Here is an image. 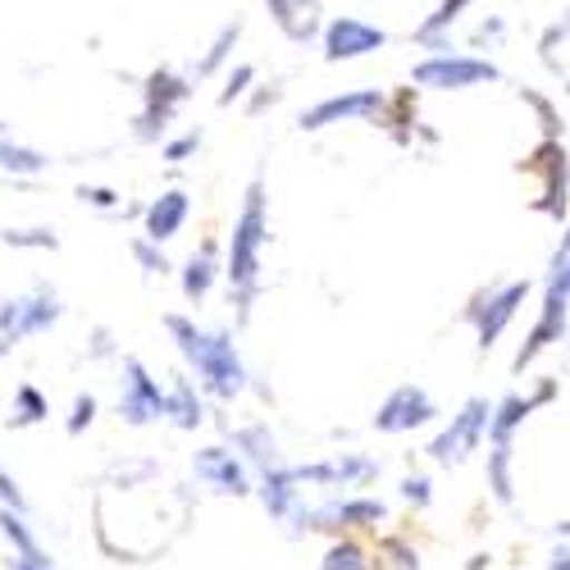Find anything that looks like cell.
<instances>
[{"label":"cell","instance_id":"cell-33","mask_svg":"<svg viewBox=\"0 0 570 570\" xmlns=\"http://www.w3.org/2000/svg\"><path fill=\"white\" fill-rule=\"evenodd\" d=\"M0 243L14 247V252H60V233L46 228V224H37V228H6V233H0Z\"/></svg>","mask_w":570,"mask_h":570},{"label":"cell","instance_id":"cell-41","mask_svg":"<svg viewBox=\"0 0 570 570\" xmlns=\"http://www.w3.org/2000/svg\"><path fill=\"white\" fill-rule=\"evenodd\" d=\"M78 202L91 206V210H101V215H119L124 210V197L115 193V187H101V183H82L78 187Z\"/></svg>","mask_w":570,"mask_h":570},{"label":"cell","instance_id":"cell-45","mask_svg":"<svg viewBox=\"0 0 570 570\" xmlns=\"http://www.w3.org/2000/svg\"><path fill=\"white\" fill-rule=\"evenodd\" d=\"M502 37H507V23H502L498 14H493V19H484L480 28H474V41H480V46H484V41H489V46H502Z\"/></svg>","mask_w":570,"mask_h":570},{"label":"cell","instance_id":"cell-14","mask_svg":"<svg viewBox=\"0 0 570 570\" xmlns=\"http://www.w3.org/2000/svg\"><path fill=\"white\" fill-rule=\"evenodd\" d=\"M193 474L197 484L219 493V498H252L256 493V474L247 470V461L237 456L228 443H206L193 452Z\"/></svg>","mask_w":570,"mask_h":570},{"label":"cell","instance_id":"cell-35","mask_svg":"<svg viewBox=\"0 0 570 570\" xmlns=\"http://www.w3.org/2000/svg\"><path fill=\"white\" fill-rule=\"evenodd\" d=\"M520 101H525L530 110H534V119H539V128H543V137H566V124H561V110L543 97V91H534V87H520Z\"/></svg>","mask_w":570,"mask_h":570},{"label":"cell","instance_id":"cell-20","mask_svg":"<svg viewBox=\"0 0 570 570\" xmlns=\"http://www.w3.org/2000/svg\"><path fill=\"white\" fill-rule=\"evenodd\" d=\"M224 278V256H219V237H202V247L183 261V269H178V288H183V297L193 302V306H202L210 293H215V283Z\"/></svg>","mask_w":570,"mask_h":570},{"label":"cell","instance_id":"cell-8","mask_svg":"<svg viewBox=\"0 0 570 570\" xmlns=\"http://www.w3.org/2000/svg\"><path fill=\"white\" fill-rule=\"evenodd\" d=\"M515 169L539 183L530 210L548 215L552 224H566L570 219V151H566V141L561 137H543Z\"/></svg>","mask_w":570,"mask_h":570},{"label":"cell","instance_id":"cell-13","mask_svg":"<svg viewBox=\"0 0 570 570\" xmlns=\"http://www.w3.org/2000/svg\"><path fill=\"white\" fill-rule=\"evenodd\" d=\"M297 484L306 489H328V493H361L379 480V461L365 452H338V456H324V461H306L293 465Z\"/></svg>","mask_w":570,"mask_h":570},{"label":"cell","instance_id":"cell-37","mask_svg":"<svg viewBox=\"0 0 570 570\" xmlns=\"http://www.w3.org/2000/svg\"><path fill=\"white\" fill-rule=\"evenodd\" d=\"M397 493H402V502L415 507V511H430V507H434V480H430V474H420V470H406V474H402Z\"/></svg>","mask_w":570,"mask_h":570},{"label":"cell","instance_id":"cell-44","mask_svg":"<svg viewBox=\"0 0 570 570\" xmlns=\"http://www.w3.org/2000/svg\"><path fill=\"white\" fill-rule=\"evenodd\" d=\"M0 507H14V511H28V493L19 489V480L14 474L0 465Z\"/></svg>","mask_w":570,"mask_h":570},{"label":"cell","instance_id":"cell-38","mask_svg":"<svg viewBox=\"0 0 570 570\" xmlns=\"http://www.w3.org/2000/svg\"><path fill=\"white\" fill-rule=\"evenodd\" d=\"M202 151V128H187V132H174L160 141V160L165 165H183V160H193Z\"/></svg>","mask_w":570,"mask_h":570},{"label":"cell","instance_id":"cell-46","mask_svg":"<svg viewBox=\"0 0 570 570\" xmlns=\"http://www.w3.org/2000/svg\"><path fill=\"white\" fill-rule=\"evenodd\" d=\"M278 101H283V91H278V87H261L256 97L247 101V115H261L265 106H278Z\"/></svg>","mask_w":570,"mask_h":570},{"label":"cell","instance_id":"cell-11","mask_svg":"<svg viewBox=\"0 0 570 570\" xmlns=\"http://www.w3.org/2000/svg\"><path fill=\"white\" fill-rule=\"evenodd\" d=\"M124 379H119V402L115 415L128 424V430H147V424L165 420V384L147 370L141 356H119Z\"/></svg>","mask_w":570,"mask_h":570},{"label":"cell","instance_id":"cell-16","mask_svg":"<svg viewBox=\"0 0 570 570\" xmlns=\"http://www.w3.org/2000/svg\"><path fill=\"white\" fill-rule=\"evenodd\" d=\"M439 420V402L430 397V389H420V384H397L384 402H379V411H374V430L379 434H415V430H424V424H434Z\"/></svg>","mask_w":570,"mask_h":570},{"label":"cell","instance_id":"cell-50","mask_svg":"<svg viewBox=\"0 0 570 570\" xmlns=\"http://www.w3.org/2000/svg\"><path fill=\"white\" fill-rule=\"evenodd\" d=\"M552 530H557V539H570V520H557Z\"/></svg>","mask_w":570,"mask_h":570},{"label":"cell","instance_id":"cell-1","mask_svg":"<svg viewBox=\"0 0 570 570\" xmlns=\"http://www.w3.org/2000/svg\"><path fill=\"white\" fill-rule=\"evenodd\" d=\"M265 247H269V187H265V174H252L243 206L233 215L228 247H224V283H228V302L237 311V324L252 320V306L261 297Z\"/></svg>","mask_w":570,"mask_h":570},{"label":"cell","instance_id":"cell-2","mask_svg":"<svg viewBox=\"0 0 570 570\" xmlns=\"http://www.w3.org/2000/svg\"><path fill=\"white\" fill-rule=\"evenodd\" d=\"M160 324L183 356V370L197 379V389L206 397L237 402L252 389V374L243 365V352H237L233 334H224V328H202L193 315H178V311H169Z\"/></svg>","mask_w":570,"mask_h":570},{"label":"cell","instance_id":"cell-43","mask_svg":"<svg viewBox=\"0 0 570 570\" xmlns=\"http://www.w3.org/2000/svg\"><path fill=\"white\" fill-rule=\"evenodd\" d=\"M87 356H91V361H119L115 334H110L106 324H97V328H91V347H87Z\"/></svg>","mask_w":570,"mask_h":570},{"label":"cell","instance_id":"cell-29","mask_svg":"<svg viewBox=\"0 0 570 570\" xmlns=\"http://www.w3.org/2000/svg\"><path fill=\"white\" fill-rule=\"evenodd\" d=\"M415 119H420V110H415V87H402V91H393V97H389L384 119H379L374 128H389L397 147H411V141H415Z\"/></svg>","mask_w":570,"mask_h":570},{"label":"cell","instance_id":"cell-30","mask_svg":"<svg viewBox=\"0 0 570 570\" xmlns=\"http://www.w3.org/2000/svg\"><path fill=\"white\" fill-rule=\"evenodd\" d=\"M46 420H51V397H46L37 384H19L6 424L10 430H37V424H46Z\"/></svg>","mask_w":570,"mask_h":570},{"label":"cell","instance_id":"cell-6","mask_svg":"<svg viewBox=\"0 0 570 570\" xmlns=\"http://www.w3.org/2000/svg\"><path fill=\"white\" fill-rule=\"evenodd\" d=\"M530 293H534V278H507V283H489V288L470 293V302L461 306V320L474 328L480 352H493L502 343V334L515 324V315L530 302Z\"/></svg>","mask_w":570,"mask_h":570},{"label":"cell","instance_id":"cell-24","mask_svg":"<svg viewBox=\"0 0 570 570\" xmlns=\"http://www.w3.org/2000/svg\"><path fill=\"white\" fill-rule=\"evenodd\" d=\"M274 28L288 37V41H311L320 37V0H265Z\"/></svg>","mask_w":570,"mask_h":570},{"label":"cell","instance_id":"cell-4","mask_svg":"<svg viewBox=\"0 0 570 570\" xmlns=\"http://www.w3.org/2000/svg\"><path fill=\"white\" fill-rule=\"evenodd\" d=\"M193 78L160 65L151 69L147 78H141V110L132 115V141H141V147H160V141L169 137L178 110L193 101Z\"/></svg>","mask_w":570,"mask_h":570},{"label":"cell","instance_id":"cell-47","mask_svg":"<svg viewBox=\"0 0 570 570\" xmlns=\"http://www.w3.org/2000/svg\"><path fill=\"white\" fill-rule=\"evenodd\" d=\"M6 570H56V566H46V561H28V557L10 552V557H6Z\"/></svg>","mask_w":570,"mask_h":570},{"label":"cell","instance_id":"cell-40","mask_svg":"<svg viewBox=\"0 0 570 570\" xmlns=\"http://www.w3.org/2000/svg\"><path fill=\"white\" fill-rule=\"evenodd\" d=\"M252 87H256V65H233V73L224 78V91H219V106L228 110L233 101H243Z\"/></svg>","mask_w":570,"mask_h":570},{"label":"cell","instance_id":"cell-9","mask_svg":"<svg viewBox=\"0 0 570 570\" xmlns=\"http://www.w3.org/2000/svg\"><path fill=\"white\" fill-rule=\"evenodd\" d=\"M484 82H502V69L489 56H465V51H430L411 69L415 91H470Z\"/></svg>","mask_w":570,"mask_h":570},{"label":"cell","instance_id":"cell-39","mask_svg":"<svg viewBox=\"0 0 570 570\" xmlns=\"http://www.w3.org/2000/svg\"><path fill=\"white\" fill-rule=\"evenodd\" d=\"M97 411H101V402L91 397V393H73V406H69V420H65V434H69V439H82L91 424H97Z\"/></svg>","mask_w":570,"mask_h":570},{"label":"cell","instance_id":"cell-18","mask_svg":"<svg viewBox=\"0 0 570 570\" xmlns=\"http://www.w3.org/2000/svg\"><path fill=\"white\" fill-rule=\"evenodd\" d=\"M165 420L174 424L178 434H197L202 424L210 420L206 393L197 389V379L187 374V370H174L169 374V384H165Z\"/></svg>","mask_w":570,"mask_h":570},{"label":"cell","instance_id":"cell-21","mask_svg":"<svg viewBox=\"0 0 570 570\" xmlns=\"http://www.w3.org/2000/svg\"><path fill=\"white\" fill-rule=\"evenodd\" d=\"M224 439H228V448L247 461V470L252 474H265L269 465H278L283 456H278V439H274V430L265 420H243V424H224Z\"/></svg>","mask_w":570,"mask_h":570},{"label":"cell","instance_id":"cell-10","mask_svg":"<svg viewBox=\"0 0 570 570\" xmlns=\"http://www.w3.org/2000/svg\"><path fill=\"white\" fill-rule=\"evenodd\" d=\"M489 415H493V402L489 397H465V406L443 424V430L430 439L424 456L434 465H465L474 452L484 448V434H489Z\"/></svg>","mask_w":570,"mask_h":570},{"label":"cell","instance_id":"cell-31","mask_svg":"<svg viewBox=\"0 0 570 570\" xmlns=\"http://www.w3.org/2000/svg\"><path fill=\"white\" fill-rule=\"evenodd\" d=\"M370 566L374 570H424L420 566V552L406 534H379L374 548H370Z\"/></svg>","mask_w":570,"mask_h":570},{"label":"cell","instance_id":"cell-22","mask_svg":"<svg viewBox=\"0 0 570 570\" xmlns=\"http://www.w3.org/2000/svg\"><path fill=\"white\" fill-rule=\"evenodd\" d=\"M187 215H193V197H187L183 187H165L160 197L141 206V233H147L151 243H169V237L183 233Z\"/></svg>","mask_w":570,"mask_h":570},{"label":"cell","instance_id":"cell-32","mask_svg":"<svg viewBox=\"0 0 570 570\" xmlns=\"http://www.w3.org/2000/svg\"><path fill=\"white\" fill-rule=\"evenodd\" d=\"M320 570H374V566H370V548H365L356 534H338L334 543L324 548Z\"/></svg>","mask_w":570,"mask_h":570},{"label":"cell","instance_id":"cell-5","mask_svg":"<svg viewBox=\"0 0 570 570\" xmlns=\"http://www.w3.org/2000/svg\"><path fill=\"white\" fill-rule=\"evenodd\" d=\"M570 328V256L561 265H548V278H543V306H539V320L534 328L520 343L515 361H511V374H525L543 352H552Z\"/></svg>","mask_w":570,"mask_h":570},{"label":"cell","instance_id":"cell-23","mask_svg":"<svg viewBox=\"0 0 570 570\" xmlns=\"http://www.w3.org/2000/svg\"><path fill=\"white\" fill-rule=\"evenodd\" d=\"M470 6H474V0H439L434 14L415 28L411 41L420 46V51H452V28L470 14Z\"/></svg>","mask_w":570,"mask_h":570},{"label":"cell","instance_id":"cell-15","mask_svg":"<svg viewBox=\"0 0 570 570\" xmlns=\"http://www.w3.org/2000/svg\"><path fill=\"white\" fill-rule=\"evenodd\" d=\"M557 397H561V379H552V374H543L530 393H502V397L493 402L489 434H484V439H489V443H515V434L525 430V420H530L534 411L552 406Z\"/></svg>","mask_w":570,"mask_h":570},{"label":"cell","instance_id":"cell-25","mask_svg":"<svg viewBox=\"0 0 570 570\" xmlns=\"http://www.w3.org/2000/svg\"><path fill=\"white\" fill-rule=\"evenodd\" d=\"M0 539L10 543V552H19V557H28V561H46V566H56L51 561V552L41 548V539H37V530H32V520H28V511H14V507H0Z\"/></svg>","mask_w":570,"mask_h":570},{"label":"cell","instance_id":"cell-49","mask_svg":"<svg viewBox=\"0 0 570 570\" xmlns=\"http://www.w3.org/2000/svg\"><path fill=\"white\" fill-rule=\"evenodd\" d=\"M489 566H493V557H489V552H474V557H470V566H465V570H489Z\"/></svg>","mask_w":570,"mask_h":570},{"label":"cell","instance_id":"cell-51","mask_svg":"<svg viewBox=\"0 0 570 570\" xmlns=\"http://www.w3.org/2000/svg\"><path fill=\"white\" fill-rule=\"evenodd\" d=\"M6 132H10V124H6V119H0V137H6Z\"/></svg>","mask_w":570,"mask_h":570},{"label":"cell","instance_id":"cell-28","mask_svg":"<svg viewBox=\"0 0 570 570\" xmlns=\"http://www.w3.org/2000/svg\"><path fill=\"white\" fill-rule=\"evenodd\" d=\"M46 169H51V156L28 147V141H14L10 132L0 137V174L6 178H41Z\"/></svg>","mask_w":570,"mask_h":570},{"label":"cell","instance_id":"cell-52","mask_svg":"<svg viewBox=\"0 0 570 570\" xmlns=\"http://www.w3.org/2000/svg\"><path fill=\"white\" fill-rule=\"evenodd\" d=\"M566 97H570V82H566Z\"/></svg>","mask_w":570,"mask_h":570},{"label":"cell","instance_id":"cell-19","mask_svg":"<svg viewBox=\"0 0 570 570\" xmlns=\"http://www.w3.org/2000/svg\"><path fill=\"white\" fill-rule=\"evenodd\" d=\"M256 498H261V507L269 511V520H278V525H293L297 511L306 507L293 465H283V461L269 465L265 474H256Z\"/></svg>","mask_w":570,"mask_h":570},{"label":"cell","instance_id":"cell-42","mask_svg":"<svg viewBox=\"0 0 570 570\" xmlns=\"http://www.w3.org/2000/svg\"><path fill=\"white\" fill-rule=\"evenodd\" d=\"M570 37V10L561 14V19H552L548 28H543V37H539V60L548 65V69H557V46Z\"/></svg>","mask_w":570,"mask_h":570},{"label":"cell","instance_id":"cell-34","mask_svg":"<svg viewBox=\"0 0 570 570\" xmlns=\"http://www.w3.org/2000/svg\"><path fill=\"white\" fill-rule=\"evenodd\" d=\"M128 256L141 265V274H160V278H165V274L174 269V261L165 256V243H151L147 233H137V237H132V243H128Z\"/></svg>","mask_w":570,"mask_h":570},{"label":"cell","instance_id":"cell-7","mask_svg":"<svg viewBox=\"0 0 570 570\" xmlns=\"http://www.w3.org/2000/svg\"><path fill=\"white\" fill-rule=\"evenodd\" d=\"M60 320H65V302L51 283H32V293L6 297L0 302V356H10L14 347L51 334Z\"/></svg>","mask_w":570,"mask_h":570},{"label":"cell","instance_id":"cell-17","mask_svg":"<svg viewBox=\"0 0 570 570\" xmlns=\"http://www.w3.org/2000/svg\"><path fill=\"white\" fill-rule=\"evenodd\" d=\"M320 46H324V60L328 65H352V60H365L374 51H384L389 46V32L374 28L356 14H338L320 28Z\"/></svg>","mask_w":570,"mask_h":570},{"label":"cell","instance_id":"cell-12","mask_svg":"<svg viewBox=\"0 0 570 570\" xmlns=\"http://www.w3.org/2000/svg\"><path fill=\"white\" fill-rule=\"evenodd\" d=\"M384 106H389V91L352 87V91H338V97L315 101L297 124H302V132H324L334 124H379V119H384Z\"/></svg>","mask_w":570,"mask_h":570},{"label":"cell","instance_id":"cell-48","mask_svg":"<svg viewBox=\"0 0 570 570\" xmlns=\"http://www.w3.org/2000/svg\"><path fill=\"white\" fill-rule=\"evenodd\" d=\"M548 570H570V539H561V548L548 557Z\"/></svg>","mask_w":570,"mask_h":570},{"label":"cell","instance_id":"cell-36","mask_svg":"<svg viewBox=\"0 0 570 570\" xmlns=\"http://www.w3.org/2000/svg\"><path fill=\"white\" fill-rule=\"evenodd\" d=\"M106 474H115L119 489H141L147 480H156V474H160V461H151V456H137V461H115Z\"/></svg>","mask_w":570,"mask_h":570},{"label":"cell","instance_id":"cell-26","mask_svg":"<svg viewBox=\"0 0 570 570\" xmlns=\"http://www.w3.org/2000/svg\"><path fill=\"white\" fill-rule=\"evenodd\" d=\"M484 480L498 507L515 502V443H489V465H484Z\"/></svg>","mask_w":570,"mask_h":570},{"label":"cell","instance_id":"cell-3","mask_svg":"<svg viewBox=\"0 0 570 570\" xmlns=\"http://www.w3.org/2000/svg\"><path fill=\"white\" fill-rule=\"evenodd\" d=\"M389 525V502L374 493H328L320 507H302L288 534H379Z\"/></svg>","mask_w":570,"mask_h":570},{"label":"cell","instance_id":"cell-27","mask_svg":"<svg viewBox=\"0 0 570 570\" xmlns=\"http://www.w3.org/2000/svg\"><path fill=\"white\" fill-rule=\"evenodd\" d=\"M237 41H243V19H233V23H224V28L215 32V41L206 46V56H202V60H193V69H187V78H193V82L215 78V73H219V69L233 60Z\"/></svg>","mask_w":570,"mask_h":570}]
</instances>
